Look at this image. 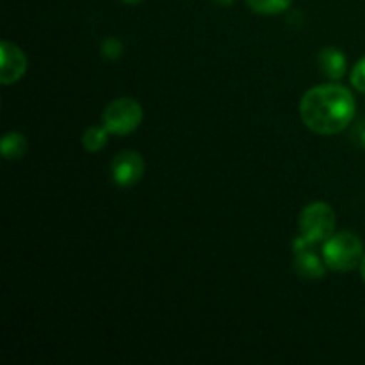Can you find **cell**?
Listing matches in <instances>:
<instances>
[{
	"label": "cell",
	"instance_id": "cell-11",
	"mask_svg": "<svg viewBox=\"0 0 365 365\" xmlns=\"http://www.w3.org/2000/svg\"><path fill=\"white\" fill-rule=\"evenodd\" d=\"M250 9L257 14H264V16H273V14H280L291 7L292 0H246Z\"/></svg>",
	"mask_w": 365,
	"mask_h": 365
},
{
	"label": "cell",
	"instance_id": "cell-16",
	"mask_svg": "<svg viewBox=\"0 0 365 365\" xmlns=\"http://www.w3.org/2000/svg\"><path fill=\"white\" fill-rule=\"evenodd\" d=\"M120 2H123V4H128V6H134V4H139V2H143V0H120Z\"/></svg>",
	"mask_w": 365,
	"mask_h": 365
},
{
	"label": "cell",
	"instance_id": "cell-2",
	"mask_svg": "<svg viewBox=\"0 0 365 365\" xmlns=\"http://www.w3.org/2000/svg\"><path fill=\"white\" fill-rule=\"evenodd\" d=\"M364 255V242L353 232H337L323 242L327 267L337 273H349L360 267Z\"/></svg>",
	"mask_w": 365,
	"mask_h": 365
},
{
	"label": "cell",
	"instance_id": "cell-3",
	"mask_svg": "<svg viewBox=\"0 0 365 365\" xmlns=\"http://www.w3.org/2000/svg\"><path fill=\"white\" fill-rule=\"evenodd\" d=\"M299 235L310 245H319L330 239L335 234V217L334 209L324 202H312L299 212Z\"/></svg>",
	"mask_w": 365,
	"mask_h": 365
},
{
	"label": "cell",
	"instance_id": "cell-15",
	"mask_svg": "<svg viewBox=\"0 0 365 365\" xmlns=\"http://www.w3.org/2000/svg\"><path fill=\"white\" fill-rule=\"evenodd\" d=\"M217 4H221V6H230V4H234L235 0H216Z\"/></svg>",
	"mask_w": 365,
	"mask_h": 365
},
{
	"label": "cell",
	"instance_id": "cell-6",
	"mask_svg": "<svg viewBox=\"0 0 365 365\" xmlns=\"http://www.w3.org/2000/svg\"><path fill=\"white\" fill-rule=\"evenodd\" d=\"M314 245L307 242L302 235H298L292 245L294 250V269L305 280H321L327 273V262L319 259L316 252L312 250Z\"/></svg>",
	"mask_w": 365,
	"mask_h": 365
},
{
	"label": "cell",
	"instance_id": "cell-1",
	"mask_svg": "<svg viewBox=\"0 0 365 365\" xmlns=\"http://www.w3.org/2000/svg\"><path fill=\"white\" fill-rule=\"evenodd\" d=\"M356 113L351 91L339 84L310 88L299 102V118L314 134L335 135L349 127Z\"/></svg>",
	"mask_w": 365,
	"mask_h": 365
},
{
	"label": "cell",
	"instance_id": "cell-17",
	"mask_svg": "<svg viewBox=\"0 0 365 365\" xmlns=\"http://www.w3.org/2000/svg\"><path fill=\"white\" fill-rule=\"evenodd\" d=\"M360 143H362V146L365 148V128L362 130V134H360Z\"/></svg>",
	"mask_w": 365,
	"mask_h": 365
},
{
	"label": "cell",
	"instance_id": "cell-13",
	"mask_svg": "<svg viewBox=\"0 0 365 365\" xmlns=\"http://www.w3.org/2000/svg\"><path fill=\"white\" fill-rule=\"evenodd\" d=\"M351 86L356 91L365 93V57L359 61L351 70Z\"/></svg>",
	"mask_w": 365,
	"mask_h": 365
},
{
	"label": "cell",
	"instance_id": "cell-8",
	"mask_svg": "<svg viewBox=\"0 0 365 365\" xmlns=\"http://www.w3.org/2000/svg\"><path fill=\"white\" fill-rule=\"evenodd\" d=\"M317 63H319L324 77H328L330 81H339V78L344 77L346 57L342 50L335 48V46H324L317 56Z\"/></svg>",
	"mask_w": 365,
	"mask_h": 365
},
{
	"label": "cell",
	"instance_id": "cell-7",
	"mask_svg": "<svg viewBox=\"0 0 365 365\" xmlns=\"http://www.w3.org/2000/svg\"><path fill=\"white\" fill-rule=\"evenodd\" d=\"M0 84L11 86L20 81L27 71V56L18 45L11 41H2L0 46Z\"/></svg>",
	"mask_w": 365,
	"mask_h": 365
},
{
	"label": "cell",
	"instance_id": "cell-5",
	"mask_svg": "<svg viewBox=\"0 0 365 365\" xmlns=\"http://www.w3.org/2000/svg\"><path fill=\"white\" fill-rule=\"evenodd\" d=\"M145 175V159L134 150H123L110 164V178L120 187H132L139 184Z\"/></svg>",
	"mask_w": 365,
	"mask_h": 365
},
{
	"label": "cell",
	"instance_id": "cell-14",
	"mask_svg": "<svg viewBox=\"0 0 365 365\" xmlns=\"http://www.w3.org/2000/svg\"><path fill=\"white\" fill-rule=\"evenodd\" d=\"M360 277H362V280H364V284H365V255H364L362 262H360Z\"/></svg>",
	"mask_w": 365,
	"mask_h": 365
},
{
	"label": "cell",
	"instance_id": "cell-10",
	"mask_svg": "<svg viewBox=\"0 0 365 365\" xmlns=\"http://www.w3.org/2000/svg\"><path fill=\"white\" fill-rule=\"evenodd\" d=\"M109 134L106 127H98V125H93V127L86 128V132L82 134V146L88 150L89 153H98L106 148L107 141H109Z\"/></svg>",
	"mask_w": 365,
	"mask_h": 365
},
{
	"label": "cell",
	"instance_id": "cell-9",
	"mask_svg": "<svg viewBox=\"0 0 365 365\" xmlns=\"http://www.w3.org/2000/svg\"><path fill=\"white\" fill-rule=\"evenodd\" d=\"M27 139L20 132H7L4 134L2 143H0V153H2L4 159L7 160H18L25 155L27 152Z\"/></svg>",
	"mask_w": 365,
	"mask_h": 365
},
{
	"label": "cell",
	"instance_id": "cell-4",
	"mask_svg": "<svg viewBox=\"0 0 365 365\" xmlns=\"http://www.w3.org/2000/svg\"><path fill=\"white\" fill-rule=\"evenodd\" d=\"M143 107L130 96H121L106 106L102 113V125L114 135H127L138 130L143 123Z\"/></svg>",
	"mask_w": 365,
	"mask_h": 365
},
{
	"label": "cell",
	"instance_id": "cell-12",
	"mask_svg": "<svg viewBox=\"0 0 365 365\" xmlns=\"http://www.w3.org/2000/svg\"><path fill=\"white\" fill-rule=\"evenodd\" d=\"M100 53L109 61L120 59V57L123 56V43H121L118 38L109 36V38L103 39L102 45H100Z\"/></svg>",
	"mask_w": 365,
	"mask_h": 365
}]
</instances>
